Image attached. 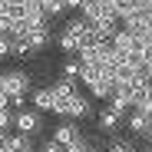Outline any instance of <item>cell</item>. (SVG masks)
<instances>
[{
	"instance_id": "7a4b0ae2",
	"label": "cell",
	"mask_w": 152,
	"mask_h": 152,
	"mask_svg": "<svg viewBox=\"0 0 152 152\" xmlns=\"http://www.w3.org/2000/svg\"><path fill=\"white\" fill-rule=\"evenodd\" d=\"M0 86H4L10 96H30L37 86H33V73L30 69H23V66H17V69H7L4 73V80H0Z\"/></svg>"
},
{
	"instance_id": "ffe728a7",
	"label": "cell",
	"mask_w": 152,
	"mask_h": 152,
	"mask_svg": "<svg viewBox=\"0 0 152 152\" xmlns=\"http://www.w3.org/2000/svg\"><path fill=\"white\" fill-rule=\"evenodd\" d=\"M106 152H126V149H122V145H109Z\"/></svg>"
},
{
	"instance_id": "ac0fdd59",
	"label": "cell",
	"mask_w": 152,
	"mask_h": 152,
	"mask_svg": "<svg viewBox=\"0 0 152 152\" xmlns=\"http://www.w3.org/2000/svg\"><path fill=\"white\" fill-rule=\"evenodd\" d=\"M63 4H66V10H80V7L86 4V0H63Z\"/></svg>"
},
{
	"instance_id": "8fae6325",
	"label": "cell",
	"mask_w": 152,
	"mask_h": 152,
	"mask_svg": "<svg viewBox=\"0 0 152 152\" xmlns=\"http://www.w3.org/2000/svg\"><path fill=\"white\" fill-rule=\"evenodd\" d=\"M40 53V50L27 40V37H13V60H20V63H30L33 56Z\"/></svg>"
},
{
	"instance_id": "e0dca14e",
	"label": "cell",
	"mask_w": 152,
	"mask_h": 152,
	"mask_svg": "<svg viewBox=\"0 0 152 152\" xmlns=\"http://www.w3.org/2000/svg\"><path fill=\"white\" fill-rule=\"evenodd\" d=\"M0 109H13V96H10L4 86H0Z\"/></svg>"
},
{
	"instance_id": "52a82bcc",
	"label": "cell",
	"mask_w": 152,
	"mask_h": 152,
	"mask_svg": "<svg viewBox=\"0 0 152 152\" xmlns=\"http://www.w3.org/2000/svg\"><path fill=\"white\" fill-rule=\"evenodd\" d=\"M53 43H56V50H60L63 56H80V50H83V40L76 37V33H69L66 27L56 33V40H53Z\"/></svg>"
},
{
	"instance_id": "9c48e42d",
	"label": "cell",
	"mask_w": 152,
	"mask_h": 152,
	"mask_svg": "<svg viewBox=\"0 0 152 152\" xmlns=\"http://www.w3.org/2000/svg\"><path fill=\"white\" fill-rule=\"evenodd\" d=\"M7 152H37V145H33V136H27V132H7Z\"/></svg>"
},
{
	"instance_id": "6da1fadb",
	"label": "cell",
	"mask_w": 152,
	"mask_h": 152,
	"mask_svg": "<svg viewBox=\"0 0 152 152\" xmlns=\"http://www.w3.org/2000/svg\"><path fill=\"white\" fill-rule=\"evenodd\" d=\"M53 113L60 119H76V122L93 119V96L89 93H73L66 99H56V109Z\"/></svg>"
},
{
	"instance_id": "9a60e30c",
	"label": "cell",
	"mask_w": 152,
	"mask_h": 152,
	"mask_svg": "<svg viewBox=\"0 0 152 152\" xmlns=\"http://www.w3.org/2000/svg\"><path fill=\"white\" fill-rule=\"evenodd\" d=\"M13 56V37L10 33H0V60Z\"/></svg>"
},
{
	"instance_id": "7402d4cb",
	"label": "cell",
	"mask_w": 152,
	"mask_h": 152,
	"mask_svg": "<svg viewBox=\"0 0 152 152\" xmlns=\"http://www.w3.org/2000/svg\"><path fill=\"white\" fill-rule=\"evenodd\" d=\"M93 152H99V149H93Z\"/></svg>"
},
{
	"instance_id": "2e32d148",
	"label": "cell",
	"mask_w": 152,
	"mask_h": 152,
	"mask_svg": "<svg viewBox=\"0 0 152 152\" xmlns=\"http://www.w3.org/2000/svg\"><path fill=\"white\" fill-rule=\"evenodd\" d=\"M37 152H66V145H60L56 139H46V142H43V145H40Z\"/></svg>"
},
{
	"instance_id": "277c9868",
	"label": "cell",
	"mask_w": 152,
	"mask_h": 152,
	"mask_svg": "<svg viewBox=\"0 0 152 152\" xmlns=\"http://www.w3.org/2000/svg\"><path fill=\"white\" fill-rule=\"evenodd\" d=\"M126 129H129V136H136V139H149V132H152V116L132 109L129 116H126Z\"/></svg>"
},
{
	"instance_id": "d6986e66",
	"label": "cell",
	"mask_w": 152,
	"mask_h": 152,
	"mask_svg": "<svg viewBox=\"0 0 152 152\" xmlns=\"http://www.w3.org/2000/svg\"><path fill=\"white\" fill-rule=\"evenodd\" d=\"M0 152H7V132H0Z\"/></svg>"
},
{
	"instance_id": "30bf717a",
	"label": "cell",
	"mask_w": 152,
	"mask_h": 152,
	"mask_svg": "<svg viewBox=\"0 0 152 152\" xmlns=\"http://www.w3.org/2000/svg\"><path fill=\"white\" fill-rule=\"evenodd\" d=\"M80 76H83V63H80V56H66V60H63V66H60V80L83 86V83H80Z\"/></svg>"
},
{
	"instance_id": "7c38bea8",
	"label": "cell",
	"mask_w": 152,
	"mask_h": 152,
	"mask_svg": "<svg viewBox=\"0 0 152 152\" xmlns=\"http://www.w3.org/2000/svg\"><path fill=\"white\" fill-rule=\"evenodd\" d=\"M96 122H99V129H103V136H113V132H119V122H122V116L119 113H113L109 106L96 116Z\"/></svg>"
},
{
	"instance_id": "4fadbf2b",
	"label": "cell",
	"mask_w": 152,
	"mask_h": 152,
	"mask_svg": "<svg viewBox=\"0 0 152 152\" xmlns=\"http://www.w3.org/2000/svg\"><path fill=\"white\" fill-rule=\"evenodd\" d=\"M17 126V109H0V132H13Z\"/></svg>"
},
{
	"instance_id": "5b68a950",
	"label": "cell",
	"mask_w": 152,
	"mask_h": 152,
	"mask_svg": "<svg viewBox=\"0 0 152 152\" xmlns=\"http://www.w3.org/2000/svg\"><path fill=\"white\" fill-rule=\"evenodd\" d=\"M30 106L37 113H53L56 109V96H53V86H37L30 93Z\"/></svg>"
},
{
	"instance_id": "3957f363",
	"label": "cell",
	"mask_w": 152,
	"mask_h": 152,
	"mask_svg": "<svg viewBox=\"0 0 152 152\" xmlns=\"http://www.w3.org/2000/svg\"><path fill=\"white\" fill-rule=\"evenodd\" d=\"M86 132H83V126L80 122H76V119H60V126H56V129H53V136H50V139H56L60 145H73V142H80Z\"/></svg>"
},
{
	"instance_id": "8992f818",
	"label": "cell",
	"mask_w": 152,
	"mask_h": 152,
	"mask_svg": "<svg viewBox=\"0 0 152 152\" xmlns=\"http://www.w3.org/2000/svg\"><path fill=\"white\" fill-rule=\"evenodd\" d=\"M40 122H43V113H37L33 106H27V109H20V113H17V126H13V129H17V132L33 136V132L40 129Z\"/></svg>"
},
{
	"instance_id": "44dd1931",
	"label": "cell",
	"mask_w": 152,
	"mask_h": 152,
	"mask_svg": "<svg viewBox=\"0 0 152 152\" xmlns=\"http://www.w3.org/2000/svg\"><path fill=\"white\" fill-rule=\"evenodd\" d=\"M139 152H152V142H149V145H142V149H139Z\"/></svg>"
},
{
	"instance_id": "5bb4252c",
	"label": "cell",
	"mask_w": 152,
	"mask_h": 152,
	"mask_svg": "<svg viewBox=\"0 0 152 152\" xmlns=\"http://www.w3.org/2000/svg\"><path fill=\"white\" fill-rule=\"evenodd\" d=\"M113 4V10L119 13V17H126V13H132L136 7H139V0H109Z\"/></svg>"
},
{
	"instance_id": "ba28073f",
	"label": "cell",
	"mask_w": 152,
	"mask_h": 152,
	"mask_svg": "<svg viewBox=\"0 0 152 152\" xmlns=\"http://www.w3.org/2000/svg\"><path fill=\"white\" fill-rule=\"evenodd\" d=\"M27 40H30L37 50H46L50 43L56 40V33H53V27H50V20H46V23H33L30 33H27Z\"/></svg>"
}]
</instances>
